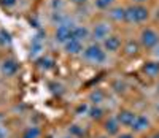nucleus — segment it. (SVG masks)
Wrapping results in <instances>:
<instances>
[{"label": "nucleus", "instance_id": "20e7f679", "mask_svg": "<svg viewBox=\"0 0 159 138\" xmlns=\"http://www.w3.org/2000/svg\"><path fill=\"white\" fill-rule=\"evenodd\" d=\"M137 114H139V113H135L134 109H130V108H119L113 116L116 118L118 124H119V126H121L123 129L129 130V129H130V126L134 124V121H135Z\"/></svg>", "mask_w": 159, "mask_h": 138}, {"label": "nucleus", "instance_id": "f8f14e48", "mask_svg": "<svg viewBox=\"0 0 159 138\" xmlns=\"http://www.w3.org/2000/svg\"><path fill=\"white\" fill-rule=\"evenodd\" d=\"M140 73L150 79L159 78V60H147L145 64H142Z\"/></svg>", "mask_w": 159, "mask_h": 138}, {"label": "nucleus", "instance_id": "b1692460", "mask_svg": "<svg viewBox=\"0 0 159 138\" xmlns=\"http://www.w3.org/2000/svg\"><path fill=\"white\" fill-rule=\"evenodd\" d=\"M147 0H132V3H145Z\"/></svg>", "mask_w": 159, "mask_h": 138}, {"label": "nucleus", "instance_id": "7ed1b4c3", "mask_svg": "<svg viewBox=\"0 0 159 138\" xmlns=\"http://www.w3.org/2000/svg\"><path fill=\"white\" fill-rule=\"evenodd\" d=\"M139 43L143 49H154L159 45V32L153 27H143L139 35Z\"/></svg>", "mask_w": 159, "mask_h": 138}, {"label": "nucleus", "instance_id": "4468645a", "mask_svg": "<svg viewBox=\"0 0 159 138\" xmlns=\"http://www.w3.org/2000/svg\"><path fill=\"white\" fill-rule=\"evenodd\" d=\"M43 132L40 127L37 126H27V127H24L22 132L19 133V138H42Z\"/></svg>", "mask_w": 159, "mask_h": 138}, {"label": "nucleus", "instance_id": "9d476101", "mask_svg": "<svg viewBox=\"0 0 159 138\" xmlns=\"http://www.w3.org/2000/svg\"><path fill=\"white\" fill-rule=\"evenodd\" d=\"M121 129H123V127L118 124V121H116L115 116L103 118V121H102V130H103L105 135H108V136L115 138L119 132H121Z\"/></svg>", "mask_w": 159, "mask_h": 138}, {"label": "nucleus", "instance_id": "5701e85b", "mask_svg": "<svg viewBox=\"0 0 159 138\" xmlns=\"http://www.w3.org/2000/svg\"><path fill=\"white\" fill-rule=\"evenodd\" d=\"M142 138H159L157 135H156V132L154 133H147V135H142Z\"/></svg>", "mask_w": 159, "mask_h": 138}, {"label": "nucleus", "instance_id": "6e6552de", "mask_svg": "<svg viewBox=\"0 0 159 138\" xmlns=\"http://www.w3.org/2000/svg\"><path fill=\"white\" fill-rule=\"evenodd\" d=\"M100 45L103 46V49L107 51L108 54H116V52H119V51L123 49V45H124V43H123V38L119 37V35L110 33Z\"/></svg>", "mask_w": 159, "mask_h": 138}, {"label": "nucleus", "instance_id": "423d86ee", "mask_svg": "<svg viewBox=\"0 0 159 138\" xmlns=\"http://www.w3.org/2000/svg\"><path fill=\"white\" fill-rule=\"evenodd\" d=\"M153 127V122H151V118L147 116V114H137L134 124L130 126V132H134L135 135H145L148 130H151Z\"/></svg>", "mask_w": 159, "mask_h": 138}, {"label": "nucleus", "instance_id": "cd10ccee", "mask_svg": "<svg viewBox=\"0 0 159 138\" xmlns=\"http://www.w3.org/2000/svg\"><path fill=\"white\" fill-rule=\"evenodd\" d=\"M156 135H157V136H159V130H157V132H156Z\"/></svg>", "mask_w": 159, "mask_h": 138}, {"label": "nucleus", "instance_id": "39448f33", "mask_svg": "<svg viewBox=\"0 0 159 138\" xmlns=\"http://www.w3.org/2000/svg\"><path fill=\"white\" fill-rule=\"evenodd\" d=\"M110 33H113L111 25L107 21H99V22H96L94 25H92V29H91V38L94 41H97V43H102Z\"/></svg>", "mask_w": 159, "mask_h": 138}, {"label": "nucleus", "instance_id": "a878e982", "mask_svg": "<svg viewBox=\"0 0 159 138\" xmlns=\"http://www.w3.org/2000/svg\"><path fill=\"white\" fill-rule=\"evenodd\" d=\"M61 138H76V136H73V135H70V133H67V135H64V136H61Z\"/></svg>", "mask_w": 159, "mask_h": 138}, {"label": "nucleus", "instance_id": "ddd939ff", "mask_svg": "<svg viewBox=\"0 0 159 138\" xmlns=\"http://www.w3.org/2000/svg\"><path fill=\"white\" fill-rule=\"evenodd\" d=\"M140 43L139 41H134V40H127L126 43L123 45V54L126 57H135L139 56V52H140Z\"/></svg>", "mask_w": 159, "mask_h": 138}, {"label": "nucleus", "instance_id": "4be33fe9", "mask_svg": "<svg viewBox=\"0 0 159 138\" xmlns=\"http://www.w3.org/2000/svg\"><path fill=\"white\" fill-rule=\"evenodd\" d=\"M69 2H70L72 5H76V7H81V5L88 3V0H69Z\"/></svg>", "mask_w": 159, "mask_h": 138}, {"label": "nucleus", "instance_id": "a211bd4d", "mask_svg": "<svg viewBox=\"0 0 159 138\" xmlns=\"http://www.w3.org/2000/svg\"><path fill=\"white\" fill-rule=\"evenodd\" d=\"M113 5H115V0H94V7L100 11L110 10L113 8Z\"/></svg>", "mask_w": 159, "mask_h": 138}, {"label": "nucleus", "instance_id": "f257e3e1", "mask_svg": "<svg viewBox=\"0 0 159 138\" xmlns=\"http://www.w3.org/2000/svg\"><path fill=\"white\" fill-rule=\"evenodd\" d=\"M81 57L91 64V65H102L107 62V57H108V52L103 49V46L97 41H92V43L86 45L83 52H81Z\"/></svg>", "mask_w": 159, "mask_h": 138}, {"label": "nucleus", "instance_id": "0eeeda50", "mask_svg": "<svg viewBox=\"0 0 159 138\" xmlns=\"http://www.w3.org/2000/svg\"><path fill=\"white\" fill-rule=\"evenodd\" d=\"M73 27H75V24L61 22L56 27V30H54V40H56V43L64 45L65 41H69L72 38V35H73Z\"/></svg>", "mask_w": 159, "mask_h": 138}, {"label": "nucleus", "instance_id": "f3484780", "mask_svg": "<svg viewBox=\"0 0 159 138\" xmlns=\"http://www.w3.org/2000/svg\"><path fill=\"white\" fill-rule=\"evenodd\" d=\"M103 100H105V92L102 89H94L88 95V102H91V105H102Z\"/></svg>", "mask_w": 159, "mask_h": 138}, {"label": "nucleus", "instance_id": "2eb2a0df", "mask_svg": "<svg viewBox=\"0 0 159 138\" xmlns=\"http://www.w3.org/2000/svg\"><path fill=\"white\" fill-rule=\"evenodd\" d=\"M88 116L89 119L92 121H103L105 118V111H103V108L100 105H89V109H88Z\"/></svg>", "mask_w": 159, "mask_h": 138}, {"label": "nucleus", "instance_id": "f03ea898", "mask_svg": "<svg viewBox=\"0 0 159 138\" xmlns=\"http://www.w3.org/2000/svg\"><path fill=\"white\" fill-rule=\"evenodd\" d=\"M150 19V10L145 3H132L126 8V22L127 24H143Z\"/></svg>", "mask_w": 159, "mask_h": 138}, {"label": "nucleus", "instance_id": "393cba45", "mask_svg": "<svg viewBox=\"0 0 159 138\" xmlns=\"http://www.w3.org/2000/svg\"><path fill=\"white\" fill-rule=\"evenodd\" d=\"M96 138H111V136H108V135H105V133H102V135H97Z\"/></svg>", "mask_w": 159, "mask_h": 138}, {"label": "nucleus", "instance_id": "dca6fc26", "mask_svg": "<svg viewBox=\"0 0 159 138\" xmlns=\"http://www.w3.org/2000/svg\"><path fill=\"white\" fill-rule=\"evenodd\" d=\"M110 19H113L115 22H126V8L123 7H116V8H110Z\"/></svg>", "mask_w": 159, "mask_h": 138}, {"label": "nucleus", "instance_id": "6ab92c4d", "mask_svg": "<svg viewBox=\"0 0 159 138\" xmlns=\"http://www.w3.org/2000/svg\"><path fill=\"white\" fill-rule=\"evenodd\" d=\"M115 138H139V135H135L134 132H130V130H121V132H119Z\"/></svg>", "mask_w": 159, "mask_h": 138}, {"label": "nucleus", "instance_id": "412c9836", "mask_svg": "<svg viewBox=\"0 0 159 138\" xmlns=\"http://www.w3.org/2000/svg\"><path fill=\"white\" fill-rule=\"evenodd\" d=\"M10 136V130L3 126H0V138H8Z\"/></svg>", "mask_w": 159, "mask_h": 138}, {"label": "nucleus", "instance_id": "9b49d317", "mask_svg": "<svg viewBox=\"0 0 159 138\" xmlns=\"http://www.w3.org/2000/svg\"><path fill=\"white\" fill-rule=\"evenodd\" d=\"M62 48H64V52L69 54V56H78V54H81L83 49H84V41L76 40V38H70L69 41H65L62 45Z\"/></svg>", "mask_w": 159, "mask_h": 138}, {"label": "nucleus", "instance_id": "1a4fd4ad", "mask_svg": "<svg viewBox=\"0 0 159 138\" xmlns=\"http://www.w3.org/2000/svg\"><path fill=\"white\" fill-rule=\"evenodd\" d=\"M19 72V64L16 59L13 57H7L2 60V64H0V73H2L5 78H13L16 76Z\"/></svg>", "mask_w": 159, "mask_h": 138}, {"label": "nucleus", "instance_id": "bb28decb", "mask_svg": "<svg viewBox=\"0 0 159 138\" xmlns=\"http://www.w3.org/2000/svg\"><path fill=\"white\" fill-rule=\"evenodd\" d=\"M156 91H157V94H159V82H157V86H156Z\"/></svg>", "mask_w": 159, "mask_h": 138}, {"label": "nucleus", "instance_id": "aec40b11", "mask_svg": "<svg viewBox=\"0 0 159 138\" xmlns=\"http://www.w3.org/2000/svg\"><path fill=\"white\" fill-rule=\"evenodd\" d=\"M0 3H2V7L3 8H13V7H16V3H18V0H0Z\"/></svg>", "mask_w": 159, "mask_h": 138}]
</instances>
